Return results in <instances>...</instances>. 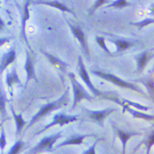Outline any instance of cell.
Returning a JSON list of instances; mask_svg holds the SVG:
<instances>
[{"label":"cell","mask_w":154,"mask_h":154,"mask_svg":"<svg viewBox=\"0 0 154 154\" xmlns=\"http://www.w3.org/2000/svg\"><path fill=\"white\" fill-rule=\"evenodd\" d=\"M6 96L4 91L3 85L0 84V114L3 116H6V109H5V104H6Z\"/></svg>","instance_id":"603a6c76"},{"label":"cell","mask_w":154,"mask_h":154,"mask_svg":"<svg viewBox=\"0 0 154 154\" xmlns=\"http://www.w3.org/2000/svg\"><path fill=\"white\" fill-rule=\"evenodd\" d=\"M85 111L86 115L91 118L92 122L99 124L100 127H103L104 120L113 112L117 111V109L116 108H106V109H101V110H91V109L85 108Z\"/></svg>","instance_id":"52a82bcc"},{"label":"cell","mask_w":154,"mask_h":154,"mask_svg":"<svg viewBox=\"0 0 154 154\" xmlns=\"http://www.w3.org/2000/svg\"><path fill=\"white\" fill-rule=\"evenodd\" d=\"M11 112L12 114L13 119L15 121V125H16V136H19L20 134V132L22 131L23 128L26 125V121L23 118V114L20 113V114H16L12 106H11Z\"/></svg>","instance_id":"ac0fdd59"},{"label":"cell","mask_w":154,"mask_h":154,"mask_svg":"<svg viewBox=\"0 0 154 154\" xmlns=\"http://www.w3.org/2000/svg\"><path fill=\"white\" fill-rule=\"evenodd\" d=\"M5 22H4L3 19L0 17V32H1V31H3V30L5 29Z\"/></svg>","instance_id":"d6a6232c"},{"label":"cell","mask_w":154,"mask_h":154,"mask_svg":"<svg viewBox=\"0 0 154 154\" xmlns=\"http://www.w3.org/2000/svg\"><path fill=\"white\" fill-rule=\"evenodd\" d=\"M12 39V37H8V36H5V37H1L0 38V47L3 46L4 44L9 42Z\"/></svg>","instance_id":"1f68e13d"},{"label":"cell","mask_w":154,"mask_h":154,"mask_svg":"<svg viewBox=\"0 0 154 154\" xmlns=\"http://www.w3.org/2000/svg\"><path fill=\"white\" fill-rule=\"evenodd\" d=\"M150 58H151V55L149 54L148 51H143L135 57V59L137 61V72L143 71Z\"/></svg>","instance_id":"2e32d148"},{"label":"cell","mask_w":154,"mask_h":154,"mask_svg":"<svg viewBox=\"0 0 154 154\" xmlns=\"http://www.w3.org/2000/svg\"><path fill=\"white\" fill-rule=\"evenodd\" d=\"M130 5V3L126 0H116L113 1L112 3H109V5L107 6V8H117V9H122L124 7H127Z\"/></svg>","instance_id":"d4e9b609"},{"label":"cell","mask_w":154,"mask_h":154,"mask_svg":"<svg viewBox=\"0 0 154 154\" xmlns=\"http://www.w3.org/2000/svg\"><path fill=\"white\" fill-rule=\"evenodd\" d=\"M0 4H1V1H0Z\"/></svg>","instance_id":"d590c367"},{"label":"cell","mask_w":154,"mask_h":154,"mask_svg":"<svg viewBox=\"0 0 154 154\" xmlns=\"http://www.w3.org/2000/svg\"><path fill=\"white\" fill-rule=\"evenodd\" d=\"M70 28H71V33L72 35H74V37L77 38V40L79 41L80 46L82 47V48L84 49L85 55L87 57H89L90 56V52H89V47H88V44H87V42H86V38H85V35L84 34L83 30L79 27V26H73L71 25V23H68Z\"/></svg>","instance_id":"ba28073f"},{"label":"cell","mask_w":154,"mask_h":154,"mask_svg":"<svg viewBox=\"0 0 154 154\" xmlns=\"http://www.w3.org/2000/svg\"><path fill=\"white\" fill-rule=\"evenodd\" d=\"M143 143H145V147H146V153L145 154H150L151 149H152V145H154V131L151 132V134L148 136L147 139Z\"/></svg>","instance_id":"484cf974"},{"label":"cell","mask_w":154,"mask_h":154,"mask_svg":"<svg viewBox=\"0 0 154 154\" xmlns=\"http://www.w3.org/2000/svg\"><path fill=\"white\" fill-rule=\"evenodd\" d=\"M24 69H25L26 73V82H25V86H26L28 82L30 80H32V79H35V81H37L35 66H34V61L32 59V57H31L28 51H26V57Z\"/></svg>","instance_id":"30bf717a"},{"label":"cell","mask_w":154,"mask_h":154,"mask_svg":"<svg viewBox=\"0 0 154 154\" xmlns=\"http://www.w3.org/2000/svg\"><path fill=\"white\" fill-rule=\"evenodd\" d=\"M93 136L94 135H91V134H82V135L77 134V135L71 136V137H68L65 140H63V142L57 144L56 149H59L61 147L67 146V145H79V144H82L86 137H93Z\"/></svg>","instance_id":"9c48e42d"},{"label":"cell","mask_w":154,"mask_h":154,"mask_svg":"<svg viewBox=\"0 0 154 154\" xmlns=\"http://www.w3.org/2000/svg\"><path fill=\"white\" fill-rule=\"evenodd\" d=\"M16 51L14 48H12L9 51H7L5 54H4L1 62H0V75L7 69L9 65H11L16 59Z\"/></svg>","instance_id":"7c38bea8"},{"label":"cell","mask_w":154,"mask_h":154,"mask_svg":"<svg viewBox=\"0 0 154 154\" xmlns=\"http://www.w3.org/2000/svg\"><path fill=\"white\" fill-rule=\"evenodd\" d=\"M42 52L44 54V56H45L48 59V61L51 63L52 65L59 67L60 69H62L63 71H64L65 68L67 67V63H64L63 61H62V60L60 59V58H58V57H57L56 56L51 55V54H49V53H48V52H45V51H42Z\"/></svg>","instance_id":"d6986e66"},{"label":"cell","mask_w":154,"mask_h":154,"mask_svg":"<svg viewBox=\"0 0 154 154\" xmlns=\"http://www.w3.org/2000/svg\"><path fill=\"white\" fill-rule=\"evenodd\" d=\"M68 76L70 78L72 91H73V102H72L71 109H74L78 105V103H79L81 100H85L91 101L93 100L92 96L89 94V93H87V91L84 88L83 85L78 81V79L75 78L74 73L69 72Z\"/></svg>","instance_id":"277c9868"},{"label":"cell","mask_w":154,"mask_h":154,"mask_svg":"<svg viewBox=\"0 0 154 154\" xmlns=\"http://www.w3.org/2000/svg\"><path fill=\"white\" fill-rule=\"evenodd\" d=\"M107 3H109V1H107V0H97V1H95L94 5H93L92 9L89 11V12H90V15H93V14L94 13L95 11H96L99 7L102 6L103 5L107 4Z\"/></svg>","instance_id":"f546056e"},{"label":"cell","mask_w":154,"mask_h":154,"mask_svg":"<svg viewBox=\"0 0 154 154\" xmlns=\"http://www.w3.org/2000/svg\"><path fill=\"white\" fill-rule=\"evenodd\" d=\"M35 4H42V5H48V6H51L53 8H57L58 9L59 11H62L63 12H68V13H71L72 15H74L76 17V13L75 12L70 8L69 6H67L66 5L63 4L62 2L60 1H35L34 2Z\"/></svg>","instance_id":"4fadbf2b"},{"label":"cell","mask_w":154,"mask_h":154,"mask_svg":"<svg viewBox=\"0 0 154 154\" xmlns=\"http://www.w3.org/2000/svg\"><path fill=\"white\" fill-rule=\"evenodd\" d=\"M100 139H97L96 141H95L87 150H85V152H84L83 153L81 154H97L96 153V151H95V148H96V145H97V143H98V141L100 140Z\"/></svg>","instance_id":"4dcf8cb0"},{"label":"cell","mask_w":154,"mask_h":154,"mask_svg":"<svg viewBox=\"0 0 154 154\" xmlns=\"http://www.w3.org/2000/svg\"><path fill=\"white\" fill-rule=\"evenodd\" d=\"M77 120H78V116H70V115H65L63 113H58L56 116H54L53 120H52V122L50 123H48V125L44 126L42 130H41V131H39L38 132H36L35 136L45 132L47 130L50 129L53 126H56V125L63 126V125L69 124V123H71V122H74Z\"/></svg>","instance_id":"8992f818"},{"label":"cell","mask_w":154,"mask_h":154,"mask_svg":"<svg viewBox=\"0 0 154 154\" xmlns=\"http://www.w3.org/2000/svg\"><path fill=\"white\" fill-rule=\"evenodd\" d=\"M95 42L99 44V46L107 54H111L110 50L107 48V45H106L104 37H102V36H96V37H95Z\"/></svg>","instance_id":"f1b7e54d"},{"label":"cell","mask_w":154,"mask_h":154,"mask_svg":"<svg viewBox=\"0 0 154 154\" xmlns=\"http://www.w3.org/2000/svg\"><path fill=\"white\" fill-rule=\"evenodd\" d=\"M2 125H3V122H0V129H1V127H2Z\"/></svg>","instance_id":"e575fe53"},{"label":"cell","mask_w":154,"mask_h":154,"mask_svg":"<svg viewBox=\"0 0 154 154\" xmlns=\"http://www.w3.org/2000/svg\"><path fill=\"white\" fill-rule=\"evenodd\" d=\"M116 134L119 137L121 142H122V154H125V150H126V144H127V142L129 141V139L134 137V136H138L140 135L141 133L139 132H134V131H122V130H119V129H116Z\"/></svg>","instance_id":"9a60e30c"},{"label":"cell","mask_w":154,"mask_h":154,"mask_svg":"<svg viewBox=\"0 0 154 154\" xmlns=\"http://www.w3.org/2000/svg\"><path fill=\"white\" fill-rule=\"evenodd\" d=\"M117 103L120 104V105H122V106H128V107H135V108H137L138 111H148V110L150 109V107H149L143 106V105H141V104H139V103H136V102H134V101H131V100H125V99H123V100H119Z\"/></svg>","instance_id":"7402d4cb"},{"label":"cell","mask_w":154,"mask_h":154,"mask_svg":"<svg viewBox=\"0 0 154 154\" xmlns=\"http://www.w3.org/2000/svg\"><path fill=\"white\" fill-rule=\"evenodd\" d=\"M6 144H7V141H6L5 131L2 127L1 131H0V154H4V151H5Z\"/></svg>","instance_id":"4316f807"},{"label":"cell","mask_w":154,"mask_h":154,"mask_svg":"<svg viewBox=\"0 0 154 154\" xmlns=\"http://www.w3.org/2000/svg\"><path fill=\"white\" fill-rule=\"evenodd\" d=\"M94 75H96L97 77L104 79V80H107L108 82H111L113 83L115 85H117L119 87H122V88H126V89H131L132 91H135V92H137L141 94H145L142 90L137 86L135 84L130 83V82H127L125 80H122V79H120L119 77L114 75V74H111V73H107V72H104V71H91Z\"/></svg>","instance_id":"3957f363"},{"label":"cell","mask_w":154,"mask_h":154,"mask_svg":"<svg viewBox=\"0 0 154 154\" xmlns=\"http://www.w3.org/2000/svg\"><path fill=\"white\" fill-rule=\"evenodd\" d=\"M150 14H151V15H154V4L152 5V9H151Z\"/></svg>","instance_id":"836d02e7"},{"label":"cell","mask_w":154,"mask_h":154,"mask_svg":"<svg viewBox=\"0 0 154 154\" xmlns=\"http://www.w3.org/2000/svg\"><path fill=\"white\" fill-rule=\"evenodd\" d=\"M63 137L62 132L51 134L44 137L36 145L28 151L27 154H37L40 152H49L54 151V144Z\"/></svg>","instance_id":"7a4b0ae2"},{"label":"cell","mask_w":154,"mask_h":154,"mask_svg":"<svg viewBox=\"0 0 154 154\" xmlns=\"http://www.w3.org/2000/svg\"><path fill=\"white\" fill-rule=\"evenodd\" d=\"M68 96H69V91L66 90L63 94L62 95L60 98H58L57 100H54V101H51L49 103H47L45 105H43L42 107L40 108V110L36 113L35 115L30 119L26 130L29 129L30 127L33 126V124H35L36 122H38L39 120L46 116L48 115H49L52 111L54 110H57L59 108L65 107L67 104H68V101H69V99H68Z\"/></svg>","instance_id":"6da1fadb"},{"label":"cell","mask_w":154,"mask_h":154,"mask_svg":"<svg viewBox=\"0 0 154 154\" xmlns=\"http://www.w3.org/2000/svg\"><path fill=\"white\" fill-rule=\"evenodd\" d=\"M150 24H154V19H152V18L144 19V20H140L138 22H131V25L138 27L139 29H142L143 27H144V26H148Z\"/></svg>","instance_id":"83f0119b"},{"label":"cell","mask_w":154,"mask_h":154,"mask_svg":"<svg viewBox=\"0 0 154 154\" xmlns=\"http://www.w3.org/2000/svg\"><path fill=\"white\" fill-rule=\"evenodd\" d=\"M138 82H141V83L146 87V89L148 90V93L150 96L154 100V79L152 76L151 77H147V78H144L142 79H138L137 80Z\"/></svg>","instance_id":"44dd1931"},{"label":"cell","mask_w":154,"mask_h":154,"mask_svg":"<svg viewBox=\"0 0 154 154\" xmlns=\"http://www.w3.org/2000/svg\"><path fill=\"white\" fill-rule=\"evenodd\" d=\"M31 2L30 1H26L24 4L23 6V13H22V17H21V36L24 39V41L26 42V45L28 48L31 49V47L28 43V40L26 35V22L30 18V12H29V6H30Z\"/></svg>","instance_id":"8fae6325"},{"label":"cell","mask_w":154,"mask_h":154,"mask_svg":"<svg viewBox=\"0 0 154 154\" xmlns=\"http://www.w3.org/2000/svg\"><path fill=\"white\" fill-rule=\"evenodd\" d=\"M78 73L79 75V77L82 79L85 84L86 85V86L89 88V90L93 93V94H94L95 96H103L105 97V95L103 93H101L99 89H97L94 85V84L92 83L90 78H89V74L88 72L86 71V68L83 62V58L81 56L79 57L78 58Z\"/></svg>","instance_id":"5b68a950"},{"label":"cell","mask_w":154,"mask_h":154,"mask_svg":"<svg viewBox=\"0 0 154 154\" xmlns=\"http://www.w3.org/2000/svg\"><path fill=\"white\" fill-rule=\"evenodd\" d=\"M5 84L7 85V88L10 92V94L12 95V85L14 84H21L20 79L19 78L18 72L15 67H13L11 71H7L6 72V76H5Z\"/></svg>","instance_id":"5bb4252c"},{"label":"cell","mask_w":154,"mask_h":154,"mask_svg":"<svg viewBox=\"0 0 154 154\" xmlns=\"http://www.w3.org/2000/svg\"><path fill=\"white\" fill-rule=\"evenodd\" d=\"M24 146H25V142L21 139H19L14 143V144L10 148L7 154H19L23 150Z\"/></svg>","instance_id":"cb8c5ba5"},{"label":"cell","mask_w":154,"mask_h":154,"mask_svg":"<svg viewBox=\"0 0 154 154\" xmlns=\"http://www.w3.org/2000/svg\"><path fill=\"white\" fill-rule=\"evenodd\" d=\"M122 107H123V112L128 111L131 115H132V116L134 118L143 119V120H146V121H154V115H148L142 111L135 110L128 106H122Z\"/></svg>","instance_id":"e0dca14e"},{"label":"cell","mask_w":154,"mask_h":154,"mask_svg":"<svg viewBox=\"0 0 154 154\" xmlns=\"http://www.w3.org/2000/svg\"><path fill=\"white\" fill-rule=\"evenodd\" d=\"M112 42L116 46L117 52L124 51V50L130 48L134 45L133 42H131L130 41H127V40H123V39H116V40H113Z\"/></svg>","instance_id":"ffe728a7"}]
</instances>
